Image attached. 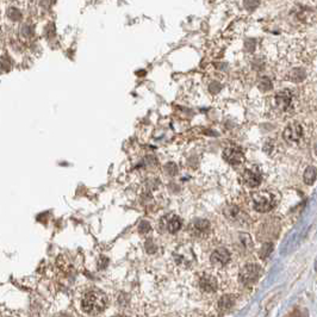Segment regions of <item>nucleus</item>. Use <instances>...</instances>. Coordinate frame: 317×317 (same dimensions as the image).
I'll return each mask as SVG.
<instances>
[{
	"mask_svg": "<svg viewBox=\"0 0 317 317\" xmlns=\"http://www.w3.org/2000/svg\"><path fill=\"white\" fill-rule=\"evenodd\" d=\"M107 305V297L102 291L92 290L85 293L81 299V308L88 315H99Z\"/></svg>",
	"mask_w": 317,
	"mask_h": 317,
	"instance_id": "1",
	"label": "nucleus"
},
{
	"mask_svg": "<svg viewBox=\"0 0 317 317\" xmlns=\"http://www.w3.org/2000/svg\"><path fill=\"white\" fill-rule=\"evenodd\" d=\"M253 207L259 212H268L276 207V199L272 193L267 191L256 192L253 196Z\"/></svg>",
	"mask_w": 317,
	"mask_h": 317,
	"instance_id": "2",
	"label": "nucleus"
},
{
	"mask_svg": "<svg viewBox=\"0 0 317 317\" xmlns=\"http://www.w3.org/2000/svg\"><path fill=\"white\" fill-rule=\"evenodd\" d=\"M261 268L255 264L246 265L240 271V281L244 285H252L259 279Z\"/></svg>",
	"mask_w": 317,
	"mask_h": 317,
	"instance_id": "3",
	"label": "nucleus"
},
{
	"mask_svg": "<svg viewBox=\"0 0 317 317\" xmlns=\"http://www.w3.org/2000/svg\"><path fill=\"white\" fill-rule=\"evenodd\" d=\"M223 159L228 164L238 166L245 161L244 151L236 144H229L223 149Z\"/></svg>",
	"mask_w": 317,
	"mask_h": 317,
	"instance_id": "4",
	"label": "nucleus"
},
{
	"mask_svg": "<svg viewBox=\"0 0 317 317\" xmlns=\"http://www.w3.org/2000/svg\"><path fill=\"white\" fill-rule=\"evenodd\" d=\"M242 181L248 187H258L262 181V174L261 171L258 167L247 168L242 174Z\"/></svg>",
	"mask_w": 317,
	"mask_h": 317,
	"instance_id": "5",
	"label": "nucleus"
},
{
	"mask_svg": "<svg viewBox=\"0 0 317 317\" xmlns=\"http://www.w3.org/2000/svg\"><path fill=\"white\" fill-rule=\"evenodd\" d=\"M282 137L288 143H297L303 137V127L299 123H292L285 128Z\"/></svg>",
	"mask_w": 317,
	"mask_h": 317,
	"instance_id": "6",
	"label": "nucleus"
},
{
	"mask_svg": "<svg viewBox=\"0 0 317 317\" xmlns=\"http://www.w3.org/2000/svg\"><path fill=\"white\" fill-rule=\"evenodd\" d=\"M188 230L195 238H205L210 231V223L207 219H196L190 224Z\"/></svg>",
	"mask_w": 317,
	"mask_h": 317,
	"instance_id": "7",
	"label": "nucleus"
},
{
	"mask_svg": "<svg viewBox=\"0 0 317 317\" xmlns=\"http://www.w3.org/2000/svg\"><path fill=\"white\" fill-rule=\"evenodd\" d=\"M181 225H182V221L179 216L173 215V216L164 217L161 221V227L171 234H174L178 230H180Z\"/></svg>",
	"mask_w": 317,
	"mask_h": 317,
	"instance_id": "8",
	"label": "nucleus"
},
{
	"mask_svg": "<svg viewBox=\"0 0 317 317\" xmlns=\"http://www.w3.org/2000/svg\"><path fill=\"white\" fill-rule=\"evenodd\" d=\"M274 101H276L277 106L281 108L282 111L287 110L290 107L291 102H292V93H291L290 90H282L276 94Z\"/></svg>",
	"mask_w": 317,
	"mask_h": 317,
	"instance_id": "9",
	"label": "nucleus"
},
{
	"mask_svg": "<svg viewBox=\"0 0 317 317\" xmlns=\"http://www.w3.org/2000/svg\"><path fill=\"white\" fill-rule=\"evenodd\" d=\"M230 253L225 248H218L211 254V262L215 266H224L229 262Z\"/></svg>",
	"mask_w": 317,
	"mask_h": 317,
	"instance_id": "10",
	"label": "nucleus"
},
{
	"mask_svg": "<svg viewBox=\"0 0 317 317\" xmlns=\"http://www.w3.org/2000/svg\"><path fill=\"white\" fill-rule=\"evenodd\" d=\"M199 286L204 292H208V293H211V292H215L217 290V281L216 278H213L212 276H208V274H205V276H203L201 278V281H199Z\"/></svg>",
	"mask_w": 317,
	"mask_h": 317,
	"instance_id": "11",
	"label": "nucleus"
},
{
	"mask_svg": "<svg viewBox=\"0 0 317 317\" xmlns=\"http://www.w3.org/2000/svg\"><path fill=\"white\" fill-rule=\"evenodd\" d=\"M233 307H234V299L231 298V296H224L219 299L218 310L221 311L222 314L230 311L233 309Z\"/></svg>",
	"mask_w": 317,
	"mask_h": 317,
	"instance_id": "12",
	"label": "nucleus"
},
{
	"mask_svg": "<svg viewBox=\"0 0 317 317\" xmlns=\"http://www.w3.org/2000/svg\"><path fill=\"white\" fill-rule=\"evenodd\" d=\"M303 179H304L305 184L313 185L316 180V168L314 166L308 167L304 172V176H303Z\"/></svg>",
	"mask_w": 317,
	"mask_h": 317,
	"instance_id": "13",
	"label": "nucleus"
},
{
	"mask_svg": "<svg viewBox=\"0 0 317 317\" xmlns=\"http://www.w3.org/2000/svg\"><path fill=\"white\" fill-rule=\"evenodd\" d=\"M305 78V70L302 68H295L288 73V79L293 82H301Z\"/></svg>",
	"mask_w": 317,
	"mask_h": 317,
	"instance_id": "14",
	"label": "nucleus"
},
{
	"mask_svg": "<svg viewBox=\"0 0 317 317\" xmlns=\"http://www.w3.org/2000/svg\"><path fill=\"white\" fill-rule=\"evenodd\" d=\"M224 215L229 219L236 221V219H239V217L241 216V210H240L238 207H228L225 208Z\"/></svg>",
	"mask_w": 317,
	"mask_h": 317,
	"instance_id": "15",
	"label": "nucleus"
},
{
	"mask_svg": "<svg viewBox=\"0 0 317 317\" xmlns=\"http://www.w3.org/2000/svg\"><path fill=\"white\" fill-rule=\"evenodd\" d=\"M271 88H272V82H271L270 78H267V76L262 78L261 81H260V90H261L262 92H267Z\"/></svg>",
	"mask_w": 317,
	"mask_h": 317,
	"instance_id": "16",
	"label": "nucleus"
},
{
	"mask_svg": "<svg viewBox=\"0 0 317 317\" xmlns=\"http://www.w3.org/2000/svg\"><path fill=\"white\" fill-rule=\"evenodd\" d=\"M165 172L168 176H176V173H178V167H176V165L174 164V162H170V164H167L166 166H165Z\"/></svg>",
	"mask_w": 317,
	"mask_h": 317,
	"instance_id": "17",
	"label": "nucleus"
},
{
	"mask_svg": "<svg viewBox=\"0 0 317 317\" xmlns=\"http://www.w3.org/2000/svg\"><path fill=\"white\" fill-rule=\"evenodd\" d=\"M150 230V225L149 223H148V222H141V224H140V227H139V231L140 233H142V234H144V233H148V231Z\"/></svg>",
	"mask_w": 317,
	"mask_h": 317,
	"instance_id": "18",
	"label": "nucleus"
},
{
	"mask_svg": "<svg viewBox=\"0 0 317 317\" xmlns=\"http://www.w3.org/2000/svg\"><path fill=\"white\" fill-rule=\"evenodd\" d=\"M55 317H70V316H68V315H58V316H55Z\"/></svg>",
	"mask_w": 317,
	"mask_h": 317,
	"instance_id": "19",
	"label": "nucleus"
},
{
	"mask_svg": "<svg viewBox=\"0 0 317 317\" xmlns=\"http://www.w3.org/2000/svg\"><path fill=\"white\" fill-rule=\"evenodd\" d=\"M116 317H125V316H116Z\"/></svg>",
	"mask_w": 317,
	"mask_h": 317,
	"instance_id": "20",
	"label": "nucleus"
},
{
	"mask_svg": "<svg viewBox=\"0 0 317 317\" xmlns=\"http://www.w3.org/2000/svg\"><path fill=\"white\" fill-rule=\"evenodd\" d=\"M213 317H215V316H213Z\"/></svg>",
	"mask_w": 317,
	"mask_h": 317,
	"instance_id": "21",
	"label": "nucleus"
}]
</instances>
